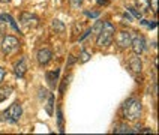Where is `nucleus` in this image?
Instances as JSON below:
<instances>
[{
    "instance_id": "nucleus-18",
    "label": "nucleus",
    "mask_w": 159,
    "mask_h": 135,
    "mask_svg": "<svg viewBox=\"0 0 159 135\" xmlns=\"http://www.w3.org/2000/svg\"><path fill=\"white\" fill-rule=\"evenodd\" d=\"M128 11H129V14H132L135 18H140L143 17V12H140V11H137V8H128Z\"/></svg>"
},
{
    "instance_id": "nucleus-22",
    "label": "nucleus",
    "mask_w": 159,
    "mask_h": 135,
    "mask_svg": "<svg viewBox=\"0 0 159 135\" xmlns=\"http://www.w3.org/2000/svg\"><path fill=\"white\" fill-rule=\"evenodd\" d=\"M149 6H152L153 12L156 14V12H158V0H150V2H149Z\"/></svg>"
},
{
    "instance_id": "nucleus-21",
    "label": "nucleus",
    "mask_w": 159,
    "mask_h": 135,
    "mask_svg": "<svg viewBox=\"0 0 159 135\" xmlns=\"http://www.w3.org/2000/svg\"><path fill=\"white\" fill-rule=\"evenodd\" d=\"M101 29H102V23H101V21H98L96 24H95V27H93V29H90V30H92V32H93V33H99V32H101Z\"/></svg>"
},
{
    "instance_id": "nucleus-17",
    "label": "nucleus",
    "mask_w": 159,
    "mask_h": 135,
    "mask_svg": "<svg viewBox=\"0 0 159 135\" xmlns=\"http://www.w3.org/2000/svg\"><path fill=\"white\" fill-rule=\"evenodd\" d=\"M53 105H54V96L53 95H50V98H48V104H47V107H45L47 113H48L50 116L53 114Z\"/></svg>"
},
{
    "instance_id": "nucleus-2",
    "label": "nucleus",
    "mask_w": 159,
    "mask_h": 135,
    "mask_svg": "<svg viewBox=\"0 0 159 135\" xmlns=\"http://www.w3.org/2000/svg\"><path fill=\"white\" fill-rule=\"evenodd\" d=\"M122 111H123V117L126 120H137L141 114V104L138 99L129 98L123 104Z\"/></svg>"
},
{
    "instance_id": "nucleus-29",
    "label": "nucleus",
    "mask_w": 159,
    "mask_h": 135,
    "mask_svg": "<svg viewBox=\"0 0 159 135\" xmlns=\"http://www.w3.org/2000/svg\"><path fill=\"white\" fill-rule=\"evenodd\" d=\"M11 0H0V3H9Z\"/></svg>"
},
{
    "instance_id": "nucleus-12",
    "label": "nucleus",
    "mask_w": 159,
    "mask_h": 135,
    "mask_svg": "<svg viewBox=\"0 0 159 135\" xmlns=\"http://www.w3.org/2000/svg\"><path fill=\"white\" fill-rule=\"evenodd\" d=\"M149 2L150 0H137L135 2V6L140 12H147L149 11Z\"/></svg>"
},
{
    "instance_id": "nucleus-25",
    "label": "nucleus",
    "mask_w": 159,
    "mask_h": 135,
    "mask_svg": "<svg viewBox=\"0 0 159 135\" xmlns=\"http://www.w3.org/2000/svg\"><path fill=\"white\" fill-rule=\"evenodd\" d=\"M3 78H5V69L0 66V83L3 81Z\"/></svg>"
},
{
    "instance_id": "nucleus-26",
    "label": "nucleus",
    "mask_w": 159,
    "mask_h": 135,
    "mask_svg": "<svg viewBox=\"0 0 159 135\" xmlns=\"http://www.w3.org/2000/svg\"><path fill=\"white\" fill-rule=\"evenodd\" d=\"M86 15H89V17H93V18H96L98 15H99V12H86Z\"/></svg>"
},
{
    "instance_id": "nucleus-24",
    "label": "nucleus",
    "mask_w": 159,
    "mask_h": 135,
    "mask_svg": "<svg viewBox=\"0 0 159 135\" xmlns=\"http://www.w3.org/2000/svg\"><path fill=\"white\" fill-rule=\"evenodd\" d=\"M59 126H60V131L63 132V117H62V110H59Z\"/></svg>"
},
{
    "instance_id": "nucleus-15",
    "label": "nucleus",
    "mask_w": 159,
    "mask_h": 135,
    "mask_svg": "<svg viewBox=\"0 0 159 135\" xmlns=\"http://www.w3.org/2000/svg\"><path fill=\"white\" fill-rule=\"evenodd\" d=\"M0 20H3V21H8L9 24H11V26L14 27V29H15V30H20V27L17 26V23H15V20H14V18L11 17V15H8V14H2V15H0Z\"/></svg>"
},
{
    "instance_id": "nucleus-20",
    "label": "nucleus",
    "mask_w": 159,
    "mask_h": 135,
    "mask_svg": "<svg viewBox=\"0 0 159 135\" xmlns=\"http://www.w3.org/2000/svg\"><path fill=\"white\" fill-rule=\"evenodd\" d=\"M71 2V8L72 9H78L81 6V3H83V0H69Z\"/></svg>"
},
{
    "instance_id": "nucleus-27",
    "label": "nucleus",
    "mask_w": 159,
    "mask_h": 135,
    "mask_svg": "<svg viewBox=\"0 0 159 135\" xmlns=\"http://www.w3.org/2000/svg\"><path fill=\"white\" fill-rule=\"evenodd\" d=\"M125 18H128V21H132V15H131L129 12H126V14H125Z\"/></svg>"
},
{
    "instance_id": "nucleus-1",
    "label": "nucleus",
    "mask_w": 159,
    "mask_h": 135,
    "mask_svg": "<svg viewBox=\"0 0 159 135\" xmlns=\"http://www.w3.org/2000/svg\"><path fill=\"white\" fill-rule=\"evenodd\" d=\"M114 33H116L114 26H113L110 21L104 23V24H102V29H101V32L98 33L96 44L99 45V47H102V48L110 47L111 42H113V39H114Z\"/></svg>"
},
{
    "instance_id": "nucleus-3",
    "label": "nucleus",
    "mask_w": 159,
    "mask_h": 135,
    "mask_svg": "<svg viewBox=\"0 0 159 135\" xmlns=\"http://www.w3.org/2000/svg\"><path fill=\"white\" fill-rule=\"evenodd\" d=\"M21 114H23V107H21L18 102H15V104H12V105L3 113V117H5V120H8L9 123H15V122L20 120Z\"/></svg>"
},
{
    "instance_id": "nucleus-28",
    "label": "nucleus",
    "mask_w": 159,
    "mask_h": 135,
    "mask_svg": "<svg viewBox=\"0 0 159 135\" xmlns=\"http://www.w3.org/2000/svg\"><path fill=\"white\" fill-rule=\"evenodd\" d=\"M69 65H72V63H75V57H74V56H69Z\"/></svg>"
},
{
    "instance_id": "nucleus-23",
    "label": "nucleus",
    "mask_w": 159,
    "mask_h": 135,
    "mask_svg": "<svg viewBox=\"0 0 159 135\" xmlns=\"http://www.w3.org/2000/svg\"><path fill=\"white\" fill-rule=\"evenodd\" d=\"M69 84V78L66 77L65 80H63V83H62V86H60V93H65V90H66V86Z\"/></svg>"
},
{
    "instance_id": "nucleus-19",
    "label": "nucleus",
    "mask_w": 159,
    "mask_h": 135,
    "mask_svg": "<svg viewBox=\"0 0 159 135\" xmlns=\"http://www.w3.org/2000/svg\"><path fill=\"white\" fill-rule=\"evenodd\" d=\"M80 57H81V59H80V60H81V63H86V62H89V60H90V54H89L86 50H83V51H81V56H80Z\"/></svg>"
},
{
    "instance_id": "nucleus-4",
    "label": "nucleus",
    "mask_w": 159,
    "mask_h": 135,
    "mask_svg": "<svg viewBox=\"0 0 159 135\" xmlns=\"http://www.w3.org/2000/svg\"><path fill=\"white\" fill-rule=\"evenodd\" d=\"M18 47H20V42L15 36H5L3 38V42H2V50L5 54H9L12 51H15Z\"/></svg>"
},
{
    "instance_id": "nucleus-6",
    "label": "nucleus",
    "mask_w": 159,
    "mask_h": 135,
    "mask_svg": "<svg viewBox=\"0 0 159 135\" xmlns=\"http://www.w3.org/2000/svg\"><path fill=\"white\" fill-rule=\"evenodd\" d=\"M131 41H132V33L131 32H120L119 36H117V45L120 47V48H128L129 45H131Z\"/></svg>"
},
{
    "instance_id": "nucleus-10",
    "label": "nucleus",
    "mask_w": 159,
    "mask_h": 135,
    "mask_svg": "<svg viewBox=\"0 0 159 135\" xmlns=\"http://www.w3.org/2000/svg\"><path fill=\"white\" fill-rule=\"evenodd\" d=\"M59 74H60L59 69L51 71V72H47V81H48L50 87H53V89L56 87V83H57V78H59Z\"/></svg>"
},
{
    "instance_id": "nucleus-14",
    "label": "nucleus",
    "mask_w": 159,
    "mask_h": 135,
    "mask_svg": "<svg viewBox=\"0 0 159 135\" xmlns=\"http://www.w3.org/2000/svg\"><path fill=\"white\" fill-rule=\"evenodd\" d=\"M20 21H21L23 24H30V21H38V18H36L35 15H32V14H27V12H24V14H21Z\"/></svg>"
},
{
    "instance_id": "nucleus-8",
    "label": "nucleus",
    "mask_w": 159,
    "mask_h": 135,
    "mask_svg": "<svg viewBox=\"0 0 159 135\" xmlns=\"http://www.w3.org/2000/svg\"><path fill=\"white\" fill-rule=\"evenodd\" d=\"M14 72H15V75H17L18 78H23V77H24V74L27 72V62H26V59H21V60L15 65Z\"/></svg>"
},
{
    "instance_id": "nucleus-13",
    "label": "nucleus",
    "mask_w": 159,
    "mask_h": 135,
    "mask_svg": "<svg viewBox=\"0 0 159 135\" xmlns=\"http://www.w3.org/2000/svg\"><path fill=\"white\" fill-rule=\"evenodd\" d=\"M51 29H53L56 33H63L65 32V24H63L60 20H54L51 23Z\"/></svg>"
},
{
    "instance_id": "nucleus-11",
    "label": "nucleus",
    "mask_w": 159,
    "mask_h": 135,
    "mask_svg": "<svg viewBox=\"0 0 159 135\" xmlns=\"http://www.w3.org/2000/svg\"><path fill=\"white\" fill-rule=\"evenodd\" d=\"M135 131L126 125H119L114 128V134H134Z\"/></svg>"
},
{
    "instance_id": "nucleus-5",
    "label": "nucleus",
    "mask_w": 159,
    "mask_h": 135,
    "mask_svg": "<svg viewBox=\"0 0 159 135\" xmlns=\"http://www.w3.org/2000/svg\"><path fill=\"white\" fill-rule=\"evenodd\" d=\"M131 47H132L134 53L137 54V56H140L146 50V39H144V36L135 35L132 38V41H131Z\"/></svg>"
},
{
    "instance_id": "nucleus-16",
    "label": "nucleus",
    "mask_w": 159,
    "mask_h": 135,
    "mask_svg": "<svg viewBox=\"0 0 159 135\" xmlns=\"http://www.w3.org/2000/svg\"><path fill=\"white\" fill-rule=\"evenodd\" d=\"M12 93V89L11 87H0V102H3L5 99H8L9 98V95Z\"/></svg>"
},
{
    "instance_id": "nucleus-7",
    "label": "nucleus",
    "mask_w": 159,
    "mask_h": 135,
    "mask_svg": "<svg viewBox=\"0 0 159 135\" xmlns=\"http://www.w3.org/2000/svg\"><path fill=\"white\" fill-rule=\"evenodd\" d=\"M51 57H53V53H51V50H50V48H42V50H39L38 54H36L38 63H39L41 66L47 65V63L51 60Z\"/></svg>"
},
{
    "instance_id": "nucleus-9",
    "label": "nucleus",
    "mask_w": 159,
    "mask_h": 135,
    "mask_svg": "<svg viewBox=\"0 0 159 135\" xmlns=\"http://www.w3.org/2000/svg\"><path fill=\"white\" fill-rule=\"evenodd\" d=\"M129 66H131V69H132L135 74H138V72L143 71V63L140 60V57H131V60H129Z\"/></svg>"
}]
</instances>
